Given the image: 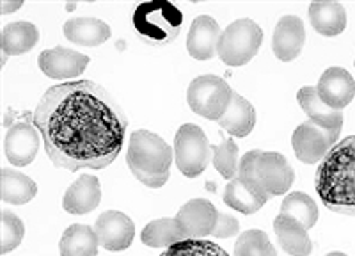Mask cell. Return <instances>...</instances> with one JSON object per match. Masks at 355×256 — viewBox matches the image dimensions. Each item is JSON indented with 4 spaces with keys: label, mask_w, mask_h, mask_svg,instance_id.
<instances>
[{
    "label": "cell",
    "mask_w": 355,
    "mask_h": 256,
    "mask_svg": "<svg viewBox=\"0 0 355 256\" xmlns=\"http://www.w3.org/2000/svg\"><path fill=\"white\" fill-rule=\"evenodd\" d=\"M261 43V27L250 18H242L222 31L217 56L227 66H243L254 59Z\"/></svg>",
    "instance_id": "obj_7"
},
{
    "label": "cell",
    "mask_w": 355,
    "mask_h": 256,
    "mask_svg": "<svg viewBox=\"0 0 355 256\" xmlns=\"http://www.w3.org/2000/svg\"><path fill=\"white\" fill-rule=\"evenodd\" d=\"M40 41L36 25L31 22H15L8 24L2 31V52L8 56H24L31 52Z\"/></svg>",
    "instance_id": "obj_25"
},
{
    "label": "cell",
    "mask_w": 355,
    "mask_h": 256,
    "mask_svg": "<svg viewBox=\"0 0 355 256\" xmlns=\"http://www.w3.org/2000/svg\"><path fill=\"white\" fill-rule=\"evenodd\" d=\"M173 150L151 130H135L130 135L126 164L133 176L150 189L164 187L169 180Z\"/></svg>",
    "instance_id": "obj_3"
},
{
    "label": "cell",
    "mask_w": 355,
    "mask_h": 256,
    "mask_svg": "<svg viewBox=\"0 0 355 256\" xmlns=\"http://www.w3.org/2000/svg\"><path fill=\"white\" fill-rule=\"evenodd\" d=\"M6 157L17 167H25L36 159L40 150L37 128L27 121H17L9 126L4 142Z\"/></svg>",
    "instance_id": "obj_13"
},
{
    "label": "cell",
    "mask_w": 355,
    "mask_h": 256,
    "mask_svg": "<svg viewBox=\"0 0 355 256\" xmlns=\"http://www.w3.org/2000/svg\"><path fill=\"white\" fill-rule=\"evenodd\" d=\"M354 65H355V61H354Z\"/></svg>",
    "instance_id": "obj_35"
},
{
    "label": "cell",
    "mask_w": 355,
    "mask_h": 256,
    "mask_svg": "<svg viewBox=\"0 0 355 256\" xmlns=\"http://www.w3.org/2000/svg\"><path fill=\"white\" fill-rule=\"evenodd\" d=\"M183 27V12L171 2H144L133 12V28L150 46L171 45Z\"/></svg>",
    "instance_id": "obj_5"
},
{
    "label": "cell",
    "mask_w": 355,
    "mask_h": 256,
    "mask_svg": "<svg viewBox=\"0 0 355 256\" xmlns=\"http://www.w3.org/2000/svg\"><path fill=\"white\" fill-rule=\"evenodd\" d=\"M176 221L182 226L185 239H205L217 237L227 239L240 232V223L233 216L220 214L208 199H190L176 214Z\"/></svg>",
    "instance_id": "obj_6"
},
{
    "label": "cell",
    "mask_w": 355,
    "mask_h": 256,
    "mask_svg": "<svg viewBox=\"0 0 355 256\" xmlns=\"http://www.w3.org/2000/svg\"><path fill=\"white\" fill-rule=\"evenodd\" d=\"M268 199H270V196L265 194L261 189L254 187L252 183L240 178V176L230 180L226 191H224V203L233 210L240 212V214H245V216L261 210Z\"/></svg>",
    "instance_id": "obj_19"
},
{
    "label": "cell",
    "mask_w": 355,
    "mask_h": 256,
    "mask_svg": "<svg viewBox=\"0 0 355 256\" xmlns=\"http://www.w3.org/2000/svg\"><path fill=\"white\" fill-rule=\"evenodd\" d=\"M160 256H230L215 242L205 239H185L166 248Z\"/></svg>",
    "instance_id": "obj_31"
},
{
    "label": "cell",
    "mask_w": 355,
    "mask_h": 256,
    "mask_svg": "<svg viewBox=\"0 0 355 256\" xmlns=\"http://www.w3.org/2000/svg\"><path fill=\"white\" fill-rule=\"evenodd\" d=\"M98 240L94 228L85 224H71L61 237V256H98Z\"/></svg>",
    "instance_id": "obj_24"
},
{
    "label": "cell",
    "mask_w": 355,
    "mask_h": 256,
    "mask_svg": "<svg viewBox=\"0 0 355 256\" xmlns=\"http://www.w3.org/2000/svg\"><path fill=\"white\" fill-rule=\"evenodd\" d=\"M94 232L101 248L107 251H125L132 246L135 237V224L119 210H107L100 214L94 223Z\"/></svg>",
    "instance_id": "obj_10"
},
{
    "label": "cell",
    "mask_w": 355,
    "mask_h": 256,
    "mask_svg": "<svg viewBox=\"0 0 355 256\" xmlns=\"http://www.w3.org/2000/svg\"><path fill=\"white\" fill-rule=\"evenodd\" d=\"M240 178L261 189L270 198L284 196L293 185L295 171L286 157L277 151H247L240 160Z\"/></svg>",
    "instance_id": "obj_4"
},
{
    "label": "cell",
    "mask_w": 355,
    "mask_h": 256,
    "mask_svg": "<svg viewBox=\"0 0 355 256\" xmlns=\"http://www.w3.org/2000/svg\"><path fill=\"white\" fill-rule=\"evenodd\" d=\"M306 43V28L299 17H283L277 22L272 49L279 61L291 62L300 56Z\"/></svg>",
    "instance_id": "obj_16"
},
{
    "label": "cell",
    "mask_w": 355,
    "mask_h": 256,
    "mask_svg": "<svg viewBox=\"0 0 355 256\" xmlns=\"http://www.w3.org/2000/svg\"><path fill=\"white\" fill-rule=\"evenodd\" d=\"M315 187L334 214L355 217V135L341 139L316 169Z\"/></svg>",
    "instance_id": "obj_2"
},
{
    "label": "cell",
    "mask_w": 355,
    "mask_h": 256,
    "mask_svg": "<svg viewBox=\"0 0 355 256\" xmlns=\"http://www.w3.org/2000/svg\"><path fill=\"white\" fill-rule=\"evenodd\" d=\"M66 40L78 46H100L110 40V27L93 17H77L64 24Z\"/></svg>",
    "instance_id": "obj_21"
},
{
    "label": "cell",
    "mask_w": 355,
    "mask_h": 256,
    "mask_svg": "<svg viewBox=\"0 0 355 256\" xmlns=\"http://www.w3.org/2000/svg\"><path fill=\"white\" fill-rule=\"evenodd\" d=\"M309 22L322 36H339L347 28V11L338 2H313L309 6Z\"/></svg>",
    "instance_id": "obj_23"
},
{
    "label": "cell",
    "mask_w": 355,
    "mask_h": 256,
    "mask_svg": "<svg viewBox=\"0 0 355 256\" xmlns=\"http://www.w3.org/2000/svg\"><path fill=\"white\" fill-rule=\"evenodd\" d=\"M297 100H299V105L302 107L309 121L320 126L329 135L332 144H336L339 132L343 128V114H341V110H334L327 103H323L316 87H311V85H306V87L299 89Z\"/></svg>",
    "instance_id": "obj_11"
},
{
    "label": "cell",
    "mask_w": 355,
    "mask_h": 256,
    "mask_svg": "<svg viewBox=\"0 0 355 256\" xmlns=\"http://www.w3.org/2000/svg\"><path fill=\"white\" fill-rule=\"evenodd\" d=\"M25 235V226L18 216L12 212H2V255L15 251L21 244Z\"/></svg>",
    "instance_id": "obj_32"
},
{
    "label": "cell",
    "mask_w": 355,
    "mask_h": 256,
    "mask_svg": "<svg viewBox=\"0 0 355 256\" xmlns=\"http://www.w3.org/2000/svg\"><path fill=\"white\" fill-rule=\"evenodd\" d=\"M141 240L142 244L150 246V248H169L176 242L185 240V233H183L176 217L174 219L164 217V219L151 221V223L146 224L141 233Z\"/></svg>",
    "instance_id": "obj_27"
},
{
    "label": "cell",
    "mask_w": 355,
    "mask_h": 256,
    "mask_svg": "<svg viewBox=\"0 0 355 256\" xmlns=\"http://www.w3.org/2000/svg\"><path fill=\"white\" fill-rule=\"evenodd\" d=\"M325 256H347L345 253H339V251H332V253H327Z\"/></svg>",
    "instance_id": "obj_34"
},
{
    "label": "cell",
    "mask_w": 355,
    "mask_h": 256,
    "mask_svg": "<svg viewBox=\"0 0 355 256\" xmlns=\"http://www.w3.org/2000/svg\"><path fill=\"white\" fill-rule=\"evenodd\" d=\"M274 232L279 246L288 255L309 256L313 253V242L307 235V230L293 217L279 214L274 221Z\"/></svg>",
    "instance_id": "obj_20"
},
{
    "label": "cell",
    "mask_w": 355,
    "mask_h": 256,
    "mask_svg": "<svg viewBox=\"0 0 355 256\" xmlns=\"http://www.w3.org/2000/svg\"><path fill=\"white\" fill-rule=\"evenodd\" d=\"M101 201L100 180L94 175H82L73 182L62 198V207L73 216H84L93 212Z\"/></svg>",
    "instance_id": "obj_18"
},
{
    "label": "cell",
    "mask_w": 355,
    "mask_h": 256,
    "mask_svg": "<svg viewBox=\"0 0 355 256\" xmlns=\"http://www.w3.org/2000/svg\"><path fill=\"white\" fill-rule=\"evenodd\" d=\"M174 159L178 169L187 178L202 175L211 160V144L201 126L185 123L178 128L174 139Z\"/></svg>",
    "instance_id": "obj_8"
},
{
    "label": "cell",
    "mask_w": 355,
    "mask_h": 256,
    "mask_svg": "<svg viewBox=\"0 0 355 256\" xmlns=\"http://www.w3.org/2000/svg\"><path fill=\"white\" fill-rule=\"evenodd\" d=\"M234 256H277V251L265 232L247 230L234 242Z\"/></svg>",
    "instance_id": "obj_29"
},
{
    "label": "cell",
    "mask_w": 355,
    "mask_h": 256,
    "mask_svg": "<svg viewBox=\"0 0 355 256\" xmlns=\"http://www.w3.org/2000/svg\"><path fill=\"white\" fill-rule=\"evenodd\" d=\"M53 166L100 171L121 155L128 119L112 94L93 80L46 89L33 114Z\"/></svg>",
    "instance_id": "obj_1"
},
{
    "label": "cell",
    "mask_w": 355,
    "mask_h": 256,
    "mask_svg": "<svg viewBox=\"0 0 355 256\" xmlns=\"http://www.w3.org/2000/svg\"><path fill=\"white\" fill-rule=\"evenodd\" d=\"M91 59L77 50L66 49V46H55V49L43 50L37 57L40 69L46 77L55 80H66L75 78L85 71Z\"/></svg>",
    "instance_id": "obj_12"
},
{
    "label": "cell",
    "mask_w": 355,
    "mask_h": 256,
    "mask_svg": "<svg viewBox=\"0 0 355 256\" xmlns=\"http://www.w3.org/2000/svg\"><path fill=\"white\" fill-rule=\"evenodd\" d=\"M234 91L224 78L217 75H201L190 82L187 89V102L196 114L211 121L224 116Z\"/></svg>",
    "instance_id": "obj_9"
},
{
    "label": "cell",
    "mask_w": 355,
    "mask_h": 256,
    "mask_svg": "<svg viewBox=\"0 0 355 256\" xmlns=\"http://www.w3.org/2000/svg\"><path fill=\"white\" fill-rule=\"evenodd\" d=\"M211 155H214V166L226 180H233L239 176L240 159H239V146L233 139H222L220 144L211 146Z\"/></svg>",
    "instance_id": "obj_30"
},
{
    "label": "cell",
    "mask_w": 355,
    "mask_h": 256,
    "mask_svg": "<svg viewBox=\"0 0 355 256\" xmlns=\"http://www.w3.org/2000/svg\"><path fill=\"white\" fill-rule=\"evenodd\" d=\"M37 194V185L33 178L20 171L2 169V199L9 205H25Z\"/></svg>",
    "instance_id": "obj_26"
},
{
    "label": "cell",
    "mask_w": 355,
    "mask_h": 256,
    "mask_svg": "<svg viewBox=\"0 0 355 256\" xmlns=\"http://www.w3.org/2000/svg\"><path fill=\"white\" fill-rule=\"evenodd\" d=\"M218 125L233 137H247L256 126V109L242 94L233 93L226 112L218 119Z\"/></svg>",
    "instance_id": "obj_22"
},
{
    "label": "cell",
    "mask_w": 355,
    "mask_h": 256,
    "mask_svg": "<svg viewBox=\"0 0 355 256\" xmlns=\"http://www.w3.org/2000/svg\"><path fill=\"white\" fill-rule=\"evenodd\" d=\"M316 91L331 109L343 110L355 96V80L345 68L332 66L322 74Z\"/></svg>",
    "instance_id": "obj_14"
},
{
    "label": "cell",
    "mask_w": 355,
    "mask_h": 256,
    "mask_svg": "<svg viewBox=\"0 0 355 256\" xmlns=\"http://www.w3.org/2000/svg\"><path fill=\"white\" fill-rule=\"evenodd\" d=\"M291 146L300 162L316 164L323 160V157L334 144L320 126L306 121L295 128L293 135H291Z\"/></svg>",
    "instance_id": "obj_15"
},
{
    "label": "cell",
    "mask_w": 355,
    "mask_h": 256,
    "mask_svg": "<svg viewBox=\"0 0 355 256\" xmlns=\"http://www.w3.org/2000/svg\"><path fill=\"white\" fill-rule=\"evenodd\" d=\"M21 6H24L21 2H15V4H12V2H8V0H2V2H0V9H2L4 15H9L11 11H17Z\"/></svg>",
    "instance_id": "obj_33"
},
{
    "label": "cell",
    "mask_w": 355,
    "mask_h": 256,
    "mask_svg": "<svg viewBox=\"0 0 355 256\" xmlns=\"http://www.w3.org/2000/svg\"><path fill=\"white\" fill-rule=\"evenodd\" d=\"M220 36L222 31L217 22L211 17L201 15L190 25L187 50L198 61H210L211 57L217 56Z\"/></svg>",
    "instance_id": "obj_17"
},
{
    "label": "cell",
    "mask_w": 355,
    "mask_h": 256,
    "mask_svg": "<svg viewBox=\"0 0 355 256\" xmlns=\"http://www.w3.org/2000/svg\"><path fill=\"white\" fill-rule=\"evenodd\" d=\"M281 214L293 217L306 230H311L318 223L320 212L318 205L315 203V199L311 196L304 194V192H291V194L284 196L283 203H281Z\"/></svg>",
    "instance_id": "obj_28"
}]
</instances>
